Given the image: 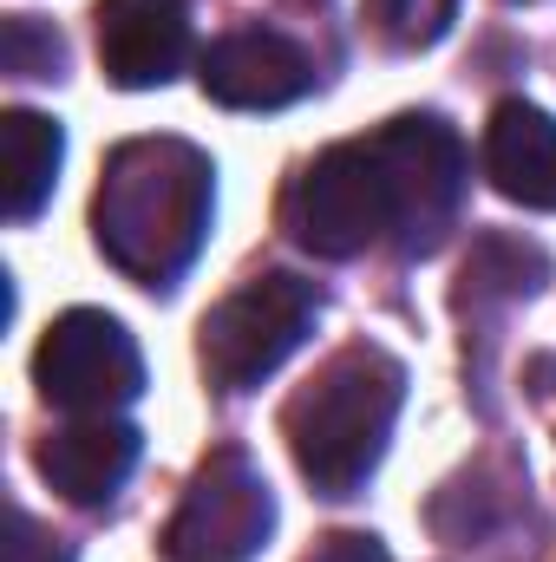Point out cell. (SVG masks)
I'll use <instances>...</instances> for the list:
<instances>
[{
	"instance_id": "6da1fadb",
	"label": "cell",
	"mask_w": 556,
	"mask_h": 562,
	"mask_svg": "<svg viewBox=\"0 0 556 562\" xmlns=\"http://www.w3.org/2000/svg\"><path fill=\"white\" fill-rule=\"evenodd\" d=\"M216 210V170L184 138H132L105 157L92 196V243L119 276L170 288L197 262Z\"/></svg>"
},
{
	"instance_id": "7a4b0ae2",
	"label": "cell",
	"mask_w": 556,
	"mask_h": 562,
	"mask_svg": "<svg viewBox=\"0 0 556 562\" xmlns=\"http://www.w3.org/2000/svg\"><path fill=\"white\" fill-rule=\"evenodd\" d=\"M400 406H407V367L387 347H341L281 406V438L294 451V471L321 497H354L387 458Z\"/></svg>"
},
{
	"instance_id": "3957f363",
	"label": "cell",
	"mask_w": 556,
	"mask_h": 562,
	"mask_svg": "<svg viewBox=\"0 0 556 562\" xmlns=\"http://www.w3.org/2000/svg\"><path fill=\"white\" fill-rule=\"evenodd\" d=\"M288 229L308 256L327 262H354L380 243L400 236V210H393V183L374 138L327 144L288 190Z\"/></svg>"
},
{
	"instance_id": "277c9868",
	"label": "cell",
	"mask_w": 556,
	"mask_h": 562,
	"mask_svg": "<svg viewBox=\"0 0 556 562\" xmlns=\"http://www.w3.org/2000/svg\"><path fill=\"white\" fill-rule=\"evenodd\" d=\"M321 294L301 276H256L243 281L230 301H216L197 327V360L216 393H249L276 373L281 360L314 334Z\"/></svg>"
},
{
	"instance_id": "5b68a950",
	"label": "cell",
	"mask_w": 556,
	"mask_h": 562,
	"mask_svg": "<svg viewBox=\"0 0 556 562\" xmlns=\"http://www.w3.org/2000/svg\"><path fill=\"white\" fill-rule=\"evenodd\" d=\"M33 380H40L46 406L105 419L144 393V353L125 334V321H112L99 307H73L46 327L40 353H33Z\"/></svg>"
},
{
	"instance_id": "8992f818",
	"label": "cell",
	"mask_w": 556,
	"mask_h": 562,
	"mask_svg": "<svg viewBox=\"0 0 556 562\" xmlns=\"http://www.w3.org/2000/svg\"><path fill=\"white\" fill-rule=\"evenodd\" d=\"M374 150L387 164L393 183V210H400V256H432L438 236L452 229L458 203H465V144L438 112H407L393 125L374 132Z\"/></svg>"
},
{
	"instance_id": "52a82bcc",
	"label": "cell",
	"mask_w": 556,
	"mask_h": 562,
	"mask_svg": "<svg viewBox=\"0 0 556 562\" xmlns=\"http://www.w3.org/2000/svg\"><path fill=\"white\" fill-rule=\"evenodd\" d=\"M276 530V497L263 471L243 451H210L164 530V550L177 562H243Z\"/></svg>"
},
{
	"instance_id": "ba28073f",
	"label": "cell",
	"mask_w": 556,
	"mask_h": 562,
	"mask_svg": "<svg viewBox=\"0 0 556 562\" xmlns=\"http://www.w3.org/2000/svg\"><path fill=\"white\" fill-rule=\"evenodd\" d=\"M99 66L119 92L170 86L190 59V0H99Z\"/></svg>"
},
{
	"instance_id": "9c48e42d",
	"label": "cell",
	"mask_w": 556,
	"mask_h": 562,
	"mask_svg": "<svg viewBox=\"0 0 556 562\" xmlns=\"http://www.w3.org/2000/svg\"><path fill=\"white\" fill-rule=\"evenodd\" d=\"M197 79L216 105L230 112H281L294 105L308 86H314V59L269 26H243V33H223L203 59H197Z\"/></svg>"
},
{
	"instance_id": "30bf717a",
	"label": "cell",
	"mask_w": 556,
	"mask_h": 562,
	"mask_svg": "<svg viewBox=\"0 0 556 562\" xmlns=\"http://www.w3.org/2000/svg\"><path fill=\"white\" fill-rule=\"evenodd\" d=\"M132 464H138V425L112 419V413H105V419L66 425V431H53V438L40 445V477H46L66 504H79V510L119 497V484L132 477Z\"/></svg>"
},
{
	"instance_id": "8fae6325",
	"label": "cell",
	"mask_w": 556,
	"mask_h": 562,
	"mask_svg": "<svg viewBox=\"0 0 556 562\" xmlns=\"http://www.w3.org/2000/svg\"><path fill=\"white\" fill-rule=\"evenodd\" d=\"M485 177L498 196L524 203V210H556V119L504 99L485 125Z\"/></svg>"
},
{
	"instance_id": "7c38bea8",
	"label": "cell",
	"mask_w": 556,
	"mask_h": 562,
	"mask_svg": "<svg viewBox=\"0 0 556 562\" xmlns=\"http://www.w3.org/2000/svg\"><path fill=\"white\" fill-rule=\"evenodd\" d=\"M59 157H66V132L46 112H7L0 119V170H7L0 190H7V216L13 223H33L46 210Z\"/></svg>"
},
{
	"instance_id": "4fadbf2b",
	"label": "cell",
	"mask_w": 556,
	"mask_h": 562,
	"mask_svg": "<svg viewBox=\"0 0 556 562\" xmlns=\"http://www.w3.org/2000/svg\"><path fill=\"white\" fill-rule=\"evenodd\" d=\"M551 276V262L531 249V243H518V236H478L471 243V256H465V294L458 301H531L537 288Z\"/></svg>"
},
{
	"instance_id": "5bb4252c",
	"label": "cell",
	"mask_w": 556,
	"mask_h": 562,
	"mask_svg": "<svg viewBox=\"0 0 556 562\" xmlns=\"http://www.w3.org/2000/svg\"><path fill=\"white\" fill-rule=\"evenodd\" d=\"M367 20L387 46L419 53V46H438L458 20V0H367Z\"/></svg>"
},
{
	"instance_id": "9a60e30c",
	"label": "cell",
	"mask_w": 556,
	"mask_h": 562,
	"mask_svg": "<svg viewBox=\"0 0 556 562\" xmlns=\"http://www.w3.org/2000/svg\"><path fill=\"white\" fill-rule=\"evenodd\" d=\"M0 66H7L13 79H59V66H66V40H59L46 20L13 13V20L0 26Z\"/></svg>"
},
{
	"instance_id": "2e32d148",
	"label": "cell",
	"mask_w": 556,
	"mask_h": 562,
	"mask_svg": "<svg viewBox=\"0 0 556 562\" xmlns=\"http://www.w3.org/2000/svg\"><path fill=\"white\" fill-rule=\"evenodd\" d=\"M7 562H73L59 550V537H46L26 510H13L7 517Z\"/></svg>"
},
{
	"instance_id": "e0dca14e",
	"label": "cell",
	"mask_w": 556,
	"mask_h": 562,
	"mask_svg": "<svg viewBox=\"0 0 556 562\" xmlns=\"http://www.w3.org/2000/svg\"><path fill=\"white\" fill-rule=\"evenodd\" d=\"M301 562H393V557H387V543L367 537V530H334V537H321Z\"/></svg>"
}]
</instances>
